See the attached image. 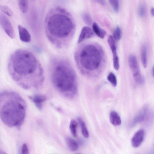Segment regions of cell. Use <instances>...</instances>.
Returning <instances> with one entry per match:
<instances>
[{"label": "cell", "mask_w": 154, "mask_h": 154, "mask_svg": "<svg viewBox=\"0 0 154 154\" xmlns=\"http://www.w3.org/2000/svg\"><path fill=\"white\" fill-rule=\"evenodd\" d=\"M37 65L36 59L32 53L19 49L11 56L8 69L12 79L20 87L27 89L30 87Z\"/></svg>", "instance_id": "6da1fadb"}, {"label": "cell", "mask_w": 154, "mask_h": 154, "mask_svg": "<svg viewBox=\"0 0 154 154\" xmlns=\"http://www.w3.org/2000/svg\"><path fill=\"white\" fill-rule=\"evenodd\" d=\"M26 103L17 93L11 91L0 93V118L9 127H19L26 116Z\"/></svg>", "instance_id": "7a4b0ae2"}, {"label": "cell", "mask_w": 154, "mask_h": 154, "mask_svg": "<svg viewBox=\"0 0 154 154\" xmlns=\"http://www.w3.org/2000/svg\"><path fill=\"white\" fill-rule=\"evenodd\" d=\"M46 23L48 33L58 38L67 37L74 28L72 17L65 10L59 8L50 12Z\"/></svg>", "instance_id": "3957f363"}, {"label": "cell", "mask_w": 154, "mask_h": 154, "mask_svg": "<svg viewBox=\"0 0 154 154\" xmlns=\"http://www.w3.org/2000/svg\"><path fill=\"white\" fill-rule=\"evenodd\" d=\"M65 65L56 67L53 72L54 86L64 96L72 98L76 94L77 87L74 71Z\"/></svg>", "instance_id": "277c9868"}, {"label": "cell", "mask_w": 154, "mask_h": 154, "mask_svg": "<svg viewBox=\"0 0 154 154\" xmlns=\"http://www.w3.org/2000/svg\"><path fill=\"white\" fill-rule=\"evenodd\" d=\"M103 55V52L99 47L95 45H87L82 48L80 53V63L87 70L95 71L101 65Z\"/></svg>", "instance_id": "5b68a950"}, {"label": "cell", "mask_w": 154, "mask_h": 154, "mask_svg": "<svg viewBox=\"0 0 154 154\" xmlns=\"http://www.w3.org/2000/svg\"><path fill=\"white\" fill-rule=\"evenodd\" d=\"M128 62L136 82L139 84L143 83L144 79L141 75L139 63L136 57L133 54L130 55L128 57Z\"/></svg>", "instance_id": "8992f818"}, {"label": "cell", "mask_w": 154, "mask_h": 154, "mask_svg": "<svg viewBox=\"0 0 154 154\" xmlns=\"http://www.w3.org/2000/svg\"><path fill=\"white\" fill-rule=\"evenodd\" d=\"M0 24L6 34L11 38L15 37V33L12 24L5 15L0 14Z\"/></svg>", "instance_id": "52a82bcc"}, {"label": "cell", "mask_w": 154, "mask_h": 154, "mask_svg": "<svg viewBox=\"0 0 154 154\" xmlns=\"http://www.w3.org/2000/svg\"><path fill=\"white\" fill-rule=\"evenodd\" d=\"M107 41L112 53L114 68L115 69L118 70L119 67V60L117 55L115 42L113 36L110 35L108 38Z\"/></svg>", "instance_id": "ba28073f"}, {"label": "cell", "mask_w": 154, "mask_h": 154, "mask_svg": "<svg viewBox=\"0 0 154 154\" xmlns=\"http://www.w3.org/2000/svg\"><path fill=\"white\" fill-rule=\"evenodd\" d=\"M149 112L147 106L143 107L134 118L131 123V126L134 127L138 123L145 121L148 117Z\"/></svg>", "instance_id": "9c48e42d"}, {"label": "cell", "mask_w": 154, "mask_h": 154, "mask_svg": "<svg viewBox=\"0 0 154 154\" xmlns=\"http://www.w3.org/2000/svg\"><path fill=\"white\" fill-rule=\"evenodd\" d=\"M144 136V131L142 129L136 132L133 136L131 140L132 146L134 148L140 146L143 142Z\"/></svg>", "instance_id": "30bf717a"}, {"label": "cell", "mask_w": 154, "mask_h": 154, "mask_svg": "<svg viewBox=\"0 0 154 154\" xmlns=\"http://www.w3.org/2000/svg\"><path fill=\"white\" fill-rule=\"evenodd\" d=\"M94 33L91 28L85 26L82 28L80 35L78 43L82 42L84 40L93 37Z\"/></svg>", "instance_id": "8fae6325"}, {"label": "cell", "mask_w": 154, "mask_h": 154, "mask_svg": "<svg viewBox=\"0 0 154 154\" xmlns=\"http://www.w3.org/2000/svg\"><path fill=\"white\" fill-rule=\"evenodd\" d=\"M20 39L23 42H29L31 40L30 35L27 29L20 25L18 26Z\"/></svg>", "instance_id": "7c38bea8"}, {"label": "cell", "mask_w": 154, "mask_h": 154, "mask_svg": "<svg viewBox=\"0 0 154 154\" xmlns=\"http://www.w3.org/2000/svg\"><path fill=\"white\" fill-rule=\"evenodd\" d=\"M30 98L39 110L42 109V103L47 99L45 96L39 94H35L30 97Z\"/></svg>", "instance_id": "4fadbf2b"}, {"label": "cell", "mask_w": 154, "mask_h": 154, "mask_svg": "<svg viewBox=\"0 0 154 154\" xmlns=\"http://www.w3.org/2000/svg\"><path fill=\"white\" fill-rule=\"evenodd\" d=\"M111 123L114 126H118L121 124V118L118 113L115 111L110 112L109 116Z\"/></svg>", "instance_id": "5bb4252c"}, {"label": "cell", "mask_w": 154, "mask_h": 154, "mask_svg": "<svg viewBox=\"0 0 154 154\" xmlns=\"http://www.w3.org/2000/svg\"><path fill=\"white\" fill-rule=\"evenodd\" d=\"M66 142L69 149L71 151H77L79 148V145L77 142L73 138L67 137L65 139Z\"/></svg>", "instance_id": "9a60e30c"}, {"label": "cell", "mask_w": 154, "mask_h": 154, "mask_svg": "<svg viewBox=\"0 0 154 154\" xmlns=\"http://www.w3.org/2000/svg\"><path fill=\"white\" fill-rule=\"evenodd\" d=\"M93 30L98 37L103 39L106 35V32L103 29L100 28L97 23H94L92 25Z\"/></svg>", "instance_id": "2e32d148"}, {"label": "cell", "mask_w": 154, "mask_h": 154, "mask_svg": "<svg viewBox=\"0 0 154 154\" xmlns=\"http://www.w3.org/2000/svg\"><path fill=\"white\" fill-rule=\"evenodd\" d=\"M77 119L81 127L82 135L85 138H88L89 137V133L85 123L80 117H78Z\"/></svg>", "instance_id": "e0dca14e"}, {"label": "cell", "mask_w": 154, "mask_h": 154, "mask_svg": "<svg viewBox=\"0 0 154 154\" xmlns=\"http://www.w3.org/2000/svg\"><path fill=\"white\" fill-rule=\"evenodd\" d=\"M141 58L143 65L144 68L147 66V56L146 47L145 45H143L141 49Z\"/></svg>", "instance_id": "ac0fdd59"}, {"label": "cell", "mask_w": 154, "mask_h": 154, "mask_svg": "<svg viewBox=\"0 0 154 154\" xmlns=\"http://www.w3.org/2000/svg\"><path fill=\"white\" fill-rule=\"evenodd\" d=\"M78 124L77 122L74 119L71 120L69 124V128L71 133L74 137L77 136V128Z\"/></svg>", "instance_id": "d6986e66"}, {"label": "cell", "mask_w": 154, "mask_h": 154, "mask_svg": "<svg viewBox=\"0 0 154 154\" xmlns=\"http://www.w3.org/2000/svg\"><path fill=\"white\" fill-rule=\"evenodd\" d=\"M19 4L20 9L23 13L27 12L28 10V0H19Z\"/></svg>", "instance_id": "ffe728a7"}, {"label": "cell", "mask_w": 154, "mask_h": 154, "mask_svg": "<svg viewBox=\"0 0 154 154\" xmlns=\"http://www.w3.org/2000/svg\"><path fill=\"white\" fill-rule=\"evenodd\" d=\"M108 81L114 87H115L117 85V80L115 75L112 72H110L107 77Z\"/></svg>", "instance_id": "44dd1931"}, {"label": "cell", "mask_w": 154, "mask_h": 154, "mask_svg": "<svg viewBox=\"0 0 154 154\" xmlns=\"http://www.w3.org/2000/svg\"><path fill=\"white\" fill-rule=\"evenodd\" d=\"M138 15L141 17H144L146 13V6L143 4L140 5L138 11Z\"/></svg>", "instance_id": "7402d4cb"}, {"label": "cell", "mask_w": 154, "mask_h": 154, "mask_svg": "<svg viewBox=\"0 0 154 154\" xmlns=\"http://www.w3.org/2000/svg\"><path fill=\"white\" fill-rule=\"evenodd\" d=\"M122 31L120 28L117 26L115 29L113 33V38L116 41L119 40L122 37Z\"/></svg>", "instance_id": "603a6c76"}, {"label": "cell", "mask_w": 154, "mask_h": 154, "mask_svg": "<svg viewBox=\"0 0 154 154\" xmlns=\"http://www.w3.org/2000/svg\"><path fill=\"white\" fill-rule=\"evenodd\" d=\"M110 3L114 11L118 12L119 10V3L118 0H109Z\"/></svg>", "instance_id": "cb8c5ba5"}, {"label": "cell", "mask_w": 154, "mask_h": 154, "mask_svg": "<svg viewBox=\"0 0 154 154\" xmlns=\"http://www.w3.org/2000/svg\"><path fill=\"white\" fill-rule=\"evenodd\" d=\"M82 18L84 22L87 25L90 26L93 24L92 19L88 14L84 13L83 14Z\"/></svg>", "instance_id": "d4e9b609"}, {"label": "cell", "mask_w": 154, "mask_h": 154, "mask_svg": "<svg viewBox=\"0 0 154 154\" xmlns=\"http://www.w3.org/2000/svg\"><path fill=\"white\" fill-rule=\"evenodd\" d=\"M0 9L2 12L7 15L11 16L13 13L11 10L8 6L5 5H2L0 6Z\"/></svg>", "instance_id": "484cf974"}, {"label": "cell", "mask_w": 154, "mask_h": 154, "mask_svg": "<svg viewBox=\"0 0 154 154\" xmlns=\"http://www.w3.org/2000/svg\"><path fill=\"white\" fill-rule=\"evenodd\" d=\"M21 153L23 154H29L28 148L27 145L26 143H23L22 146Z\"/></svg>", "instance_id": "4316f807"}, {"label": "cell", "mask_w": 154, "mask_h": 154, "mask_svg": "<svg viewBox=\"0 0 154 154\" xmlns=\"http://www.w3.org/2000/svg\"><path fill=\"white\" fill-rule=\"evenodd\" d=\"M94 1L100 4V5H105L106 2L105 0H93Z\"/></svg>", "instance_id": "83f0119b"}, {"label": "cell", "mask_w": 154, "mask_h": 154, "mask_svg": "<svg viewBox=\"0 0 154 154\" xmlns=\"http://www.w3.org/2000/svg\"><path fill=\"white\" fill-rule=\"evenodd\" d=\"M151 13L152 14V16H154V9L153 8H152L151 9Z\"/></svg>", "instance_id": "f1b7e54d"}, {"label": "cell", "mask_w": 154, "mask_h": 154, "mask_svg": "<svg viewBox=\"0 0 154 154\" xmlns=\"http://www.w3.org/2000/svg\"><path fill=\"white\" fill-rule=\"evenodd\" d=\"M152 75L153 76H154V72H154V67H153H153L152 68Z\"/></svg>", "instance_id": "f546056e"}]
</instances>
